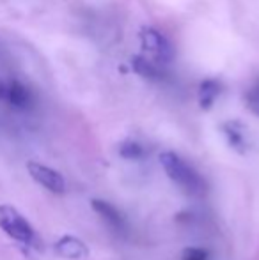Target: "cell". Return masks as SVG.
<instances>
[{
  "label": "cell",
  "mask_w": 259,
  "mask_h": 260,
  "mask_svg": "<svg viewBox=\"0 0 259 260\" xmlns=\"http://www.w3.org/2000/svg\"><path fill=\"white\" fill-rule=\"evenodd\" d=\"M160 163L167 177L188 197H203L206 193V181L192 165H188L180 154L165 151L160 154Z\"/></svg>",
  "instance_id": "obj_1"
},
{
  "label": "cell",
  "mask_w": 259,
  "mask_h": 260,
  "mask_svg": "<svg viewBox=\"0 0 259 260\" xmlns=\"http://www.w3.org/2000/svg\"><path fill=\"white\" fill-rule=\"evenodd\" d=\"M138 39H140L142 57L149 58L151 62L162 66V68H169L172 64L174 57H176L174 46L160 30L153 27H144L138 34Z\"/></svg>",
  "instance_id": "obj_2"
},
{
  "label": "cell",
  "mask_w": 259,
  "mask_h": 260,
  "mask_svg": "<svg viewBox=\"0 0 259 260\" xmlns=\"http://www.w3.org/2000/svg\"><path fill=\"white\" fill-rule=\"evenodd\" d=\"M0 229L13 241L25 244V246H34L38 241L36 230L14 207L0 206Z\"/></svg>",
  "instance_id": "obj_3"
},
{
  "label": "cell",
  "mask_w": 259,
  "mask_h": 260,
  "mask_svg": "<svg viewBox=\"0 0 259 260\" xmlns=\"http://www.w3.org/2000/svg\"><path fill=\"white\" fill-rule=\"evenodd\" d=\"M91 206H93L94 212L101 218V221L114 234H118V236H126L128 234V221H126L123 212L116 206H112L107 200H100V199H94L91 202Z\"/></svg>",
  "instance_id": "obj_4"
},
{
  "label": "cell",
  "mask_w": 259,
  "mask_h": 260,
  "mask_svg": "<svg viewBox=\"0 0 259 260\" xmlns=\"http://www.w3.org/2000/svg\"><path fill=\"white\" fill-rule=\"evenodd\" d=\"M27 170H28V174H31V177L34 179L38 184H41L43 188L48 189V191L57 193V195L66 191L64 177L57 170H53V168L46 167V165H41V163H36V161H31V163H27Z\"/></svg>",
  "instance_id": "obj_5"
},
{
  "label": "cell",
  "mask_w": 259,
  "mask_h": 260,
  "mask_svg": "<svg viewBox=\"0 0 259 260\" xmlns=\"http://www.w3.org/2000/svg\"><path fill=\"white\" fill-rule=\"evenodd\" d=\"M6 101L7 105H11L13 108L18 110H28L34 105V94L31 92L27 85H23L18 80H9L6 89Z\"/></svg>",
  "instance_id": "obj_6"
},
{
  "label": "cell",
  "mask_w": 259,
  "mask_h": 260,
  "mask_svg": "<svg viewBox=\"0 0 259 260\" xmlns=\"http://www.w3.org/2000/svg\"><path fill=\"white\" fill-rule=\"evenodd\" d=\"M55 251H57V255H61L63 258H68V260H82L89 255V250H87L85 243L80 241L78 237H73V236L61 237L55 243Z\"/></svg>",
  "instance_id": "obj_7"
},
{
  "label": "cell",
  "mask_w": 259,
  "mask_h": 260,
  "mask_svg": "<svg viewBox=\"0 0 259 260\" xmlns=\"http://www.w3.org/2000/svg\"><path fill=\"white\" fill-rule=\"evenodd\" d=\"M131 69H133V73H137L140 78L155 80V82H158V80L165 78L167 69L169 68H162V66L151 62L149 58L142 57V55H137V57L131 58Z\"/></svg>",
  "instance_id": "obj_8"
},
{
  "label": "cell",
  "mask_w": 259,
  "mask_h": 260,
  "mask_svg": "<svg viewBox=\"0 0 259 260\" xmlns=\"http://www.w3.org/2000/svg\"><path fill=\"white\" fill-rule=\"evenodd\" d=\"M222 94V83L215 78H206L199 83V90H197V100L199 106L203 110H210L211 106L217 103V100Z\"/></svg>",
  "instance_id": "obj_9"
},
{
  "label": "cell",
  "mask_w": 259,
  "mask_h": 260,
  "mask_svg": "<svg viewBox=\"0 0 259 260\" xmlns=\"http://www.w3.org/2000/svg\"><path fill=\"white\" fill-rule=\"evenodd\" d=\"M225 138H227L229 145H231L235 151H238L240 154L247 151V138H245V127L238 122V120H229L222 126Z\"/></svg>",
  "instance_id": "obj_10"
},
{
  "label": "cell",
  "mask_w": 259,
  "mask_h": 260,
  "mask_svg": "<svg viewBox=\"0 0 259 260\" xmlns=\"http://www.w3.org/2000/svg\"><path fill=\"white\" fill-rule=\"evenodd\" d=\"M119 154L125 159H140L146 156V149L135 140H125L119 145Z\"/></svg>",
  "instance_id": "obj_11"
},
{
  "label": "cell",
  "mask_w": 259,
  "mask_h": 260,
  "mask_svg": "<svg viewBox=\"0 0 259 260\" xmlns=\"http://www.w3.org/2000/svg\"><path fill=\"white\" fill-rule=\"evenodd\" d=\"M245 103L256 115H259V82L254 83L245 92Z\"/></svg>",
  "instance_id": "obj_12"
},
{
  "label": "cell",
  "mask_w": 259,
  "mask_h": 260,
  "mask_svg": "<svg viewBox=\"0 0 259 260\" xmlns=\"http://www.w3.org/2000/svg\"><path fill=\"white\" fill-rule=\"evenodd\" d=\"M210 253L204 248H185L181 253V260H208Z\"/></svg>",
  "instance_id": "obj_13"
},
{
  "label": "cell",
  "mask_w": 259,
  "mask_h": 260,
  "mask_svg": "<svg viewBox=\"0 0 259 260\" xmlns=\"http://www.w3.org/2000/svg\"><path fill=\"white\" fill-rule=\"evenodd\" d=\"M6 89H7V82L6 80H0V101L6 100Z\"/></svg>",
  "instance_id": "obj_14"
}]
</instances>
